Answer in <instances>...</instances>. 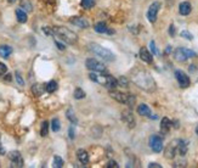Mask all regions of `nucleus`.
Masks as SVG:
<instances>
[{"mask_svg":"<svg viewBox=\"0 0 198 168\" xmlns=\"http://www.w3.org/2000/svg\"><path fill=\"white\" fill-rule=\"evenodd\" d=\"M133 81L136 85H139V88L146 90V91H153L156 89V83L148 72L136 71L133 74Z\"/></svg>","mask_w":198,"mask_h":168,"instance_id":"1","label":"nucleus"},{"mask_svg":"<svg viewBox=\"0 0 198 168\" xmlns=\"http://www.w3.org/2000/svg\"><path fill=\"white\" fill-rule=\"evenodd\" d=\"M52 33H54V36H56L57 38H60L62 42L71 44V45H73L74 43H77V40H78V36L74 32H72L68 28H66V27H60V26L54 27L52 28Z\"/></svg>","mask_w":198,"mask_h":168,"instance_id":"2","label":"nucleus"},{"mask_svg":"<svg viewBox=\"0 0 198 168\" xmlns=\"http://www.w3.org/2000/svg\"><path fill=\"white\" fill-rule=\"evenodd\" d=\"M89 50H90L91 52H94L96 56L101 57L103 61L112 62V61L116 60V56H114V54H113L111 50L101 46V45L96 44V43H90V44H89Z\"/></svg>","mask_w":198,"mask_h":168,"instance_id":"3","label":"nucleus"},{"mask_svg":"<svg viewBox=\"0 0 198 168\" xmlns=\"http://www.w3.org/2000/svg\"><path fill=\"white\" fill-rule=\"evenodd\" d=\"M196 56H197V54L193 50H190V49H186V48H178L174 51V57L179 62H184L187 59H192V57H196Z\"/></svg>","mask_w":198,"mask_h":168,"instance_id":"4","label":"nucleus"},{"mask_svg":"<svg viewBox=\"0 0 198 168\" xmlns=\"http://www.w3.org/2000/svg\"><path fill=\"white\" fill-rule=\"evenodd\" d=\"M85 66H86L88 69L94 71V72H105V71H106L105 65L99 62L96 59H88V60L85 61Z\"/></svg>","mask_w":198,"mask_h":168,"instance_id":"5","label":"nucleus"},{"mask_svg":"<svg viewBox=\"0 0 198 168\" xmlns=\"http://www.w3.org/2000/svg\"><path fill=\"white\" fill-rule=\"evenodd\" d=\"M150 147L155 151V152H160L163 150V138L160 135L157 134H153L151 138H150Z\"/></svg>","mask_w":198,"mask_h":168,"instance_id":"6","label":"nucleus"},{"mask_svg":"<svg viewBox=\"0 0 198 168\" xmlns=\"http://www.w3.org/2000/svg\"><path fill=\"white\" fill-rule=\"evenodd\" d=\"M159 9H160V2H158V1L152 2V4H151V6L148 7V11H147V19H148V21L151 22V23L156 22Z\"/></svg>","mask_w":198,"mask_h":168,"instance_id":"7","label":"nucleus"},{"mask_svg":"<svg viewBox=\"0 0 198 168\" xmlns=\"http://www.w3.org/2000/svg\"><path fill=\"white\" fill-rule=\"evenodd\" d=\"M9 158L11 161V167H23V158H22V155H21L20 151H11L9 153Z\"/></svg>","mask_w":198,"mask_h":168,"instance_id":"8","label":"nucleus"},{"mask_svg":"<svg viewBox=\"0 0 198 168\" xmlns=\"http://www.w3.org/2000/svg\"><path fill=\"white\" fill-rule=\"evenodd\" d=\"M175 78H176V81H178L179 85L181 86V88H187V86H190V78H188V76L184 72V71H181V69H176L175 71Z\"/></svg>","mask_w":198,"mask_h":168,"instance_id":"9","label":"nucleus"},{"mask_svg":"<svg viewBox=\"0 0 198 168\" xmlns=\"http://www.w3.org/2000/svg\"><path fill=\"white\" fill-rule=\"evenodd\" d=\"M100 83L105 84V86H106L107 89H109V90H113V89H116V88L118 86V81H117L114 77H112L111 74H106V76L103 77V79L100 81Z\"/></svg>","mask_w":198,"mask_h":168,"instance_id":"10","label":"nucleus"},{"mask_svg":"<svg viewBox=\"0 0 198 168\" xmlns=\"http://www.w3.org/2000/svg\"><path fill=\"white\" fill-rule=\"evenodd\" d=\"M178 141L179 140L171 141L167 146V149H165V157L167 158H174L175 157V153L178 152Z\"/></svg>","mask_w":198,"mask_h":168,"instance_id":"11","label":"nucleus"},{"mask_svg":"<svg viewBox=\"0 0 198 168\" xmlns=\"http://www.w3.org/2000/svg\"><path fill=\"white\" fill-rule=\"evenodd\" d=\"M109 95H111L112 99L117 100L120 104H126V101H128V95L124 94V93L116 91V90H111V91H109Z\"/></svg>","mask_w":198,"mask_h":168,"instance_id":"12","label":"nucleus"},{"mask_svg":"<svg viewBox=\"0 0 198 168\" xmlns=\"http://www.w3.org/2000/svg\"><path fill=\"white\" fill-rule=\"evenodd\" d=\"M191 11H192V5H191L188 1H182V2L179 5V12H180V15L187 16V15L191 14Z\"/></svg>","mask_w":198,"mask_h":168,"instance_id":"13","label":"nucleus"},{"mask_svg":"<svg viewBox=\"0 0 198 168\" xmlns=\"http://www.w3.org/2000/svg\"><path fill=\"white\" fill-rule=\"evenodd\" d=\"M94 29H95V32H97V33H107V34H113V33H114V31L109 29L105 22L96 23L95 27H94Z\"/></svg>","mask_w":198,"mask_h":168,"instance_id":"14","label":"nucleus"},{"mask_svg":"<svg viewBox=\"0 0 198 168\" xmlns=\"http://www.w3.org/2000/svg\"><path fill=\"white\" fill-rule=\"evenodd\" d=\"M140 57H141L142 61H145V62L147 63H152V61H153L152 54H151L146 48H141V49H140Z\"/></svg>","mask_w":198,"mask_h":168,"instance_id":"15","label":"nucleus"},{"mask_svg":"<svg viewBox=\"0 0 198 168\" xmlns=\"http://www.w3.org/2000/svg\"><path fill=\"white\" fill-rule=\"evenodd\" d=\"M69 22L74 26H78L80 28H88L89 27V22L86 21L84 17H72Z\"/></svg>","mask_w":198,"mask_h":168,"instance_id":"16","label":"nucleus"},{"mask_svg":"<svg viewBox=\"0 0 198 168\" xmlns=\"http://www.w3.org/2000/svg\"><path fill=\"white\" fill-rule=\"evenodd\" d=\"M122 118L124 120V122H126V124L130 127V128H133V127L135 126V120H134V117H133L131 111H124L123 115H122Z\"/></svg>","mask_w":198,"mask_h":168,"instance_id":"17","label":"nucleus"},{"mask_svg":"<svg viewBox=\"0 0 198 168\" xmlns=\"http://www.w3.org/2000/svg\"><path fill=\"white\" fill-rule=\"evenodd\" d=\"M171 126H173L171 121H170L169 118L164 117V118L162 120V122H160V132H162V134H167V133H169V130H170Z\"/></svg>","mask_w":198,"mask_h":168,"instance_id":"18","label":"nucleus"},{"mask_svg":"<svg viewBox=\"0 0 198 168\" xmlns=\"http://www.w3.org/2000/svg\"><path fill=\"white\" fill-rule=\"evenodd\" d=\"M77 157H78V160H79L81 165H86L89 162V153L84 149H79L77 151Z\"/></svg>","mask_w":198,"mask_h":168,"instance_id":"19","label":"nucleus"},{"mask_svg":"<svg viewBox=\"0 0 198 168\" xmlns=\"http://www.w3.org/2000/svg\"><path fill=\"white\" fill-rule=\"evenodd\" d=\"M138 113L140 116H143V117H151V108L146 104H141L138 107Z\"/></svg>","mask_w":198,"mask_h":168,"instance_id":"20","label":"nucleus"},{"mask_svg":"<svg viewBox=\"0 0 198 168\" xmlns=\"http://www.w3.org/2000/svg\"><path fill=\"white\" fill-rule=\"evenodd\" d=\"M44 91H45V85L44 84H33V86H32V93L35 95V96H41L43 94H44Z\"/></svg>","mask_w":198,"mask_h":168,"instance_id":"21","label":"nucleus"},{"mask_svg":"<svg viewBox=\"0 0 198 168\" xmlns=\"http://www.w3.org/2000/svg\"><path fill=\"white\" fill-rule=\"evenodd\" d=\"M0 54L4 59H7L12 54V48L9 46V45H1L0 46Z\"/></svg>","mask_w":198,"mask_h":168,"instance_id":"22","label":"nucleus"},{"mask_svg":"<svg viewBox=\"0 0 198 168\" xmlns=\"http://www.w3.org/2000/svg\"><path fill=\"white\" fill-rule=\"evenodd\" d=\"M178 152L180 156H185L187 152V141L185 140H179L178 141Z\"/></svg>","mask_w":198,"mask_h":168,"instance_id":"23","label":"nucleus"},{"mask_svg":"<svg viewBox=\"0 0 198 168\" xmlns=\"http://www.w3.org/2000/svg\"><path fill=\"white\" fill-rule=\"evenodd\" d=\"M16 17H17V21L20 22V23H26L27 20H28L26 11L22 10V9H17L16 10Z\"/></svg>","mask_w":198,"mask_h":168,"instance_id":"24","label":"nucleus"},{"mask_svg":"<svg viewBox=\"0 0 198 168\" xmlns=\"http://www.w3.org/2000/svg\"><path fill=\"white\" fill-rule=\"evenodd\" d=\"M57 88H59V86H57V83H56L55 81H50L49 83L45 85V90H46L47 93H50V94H51V93H55V91L57 90Z\"/></svg>","mask_w":198,"mask_h":168,"instance_id":"25","label":"nucleus"},{"mask_svg":"<svg viewBox=\"0 0 198 168\" xmlns=\"http://www.w3.org/2000/svg\"><path fill=\"white\" fill-rule=\"evenodd\" d=\"M67 118L71 121V123H73V124H76L77 122H78V120H77V117H76V113H74V111H73V108H68L67 110Z\"/></svg>","mask_w":198,"mask_h":168,"instance_id":"26","label":"nucleus"},{"mask_svg":"<svg viewBox=\"0 0 198 168\" xmlns=\"http://www.w3.org/2000/svg\"><path fill=\"white\" fill-rule=\"evenodd\" d=\"M73 96H74V99L80 100V99H84V98H85V93H84V90H83L81 88H76V90H74V93H73Z\"/></svg>","mask_w":198,"mask_h":168,"instance_id":"27","label":"nucleus"},{"mask_svg":"<svg viewBox=\"0 0 198 168\" xmlns=\"http://www.w3.org/2000/svg\"><path fill=\"white\" fill-rule=\"evenodd\" d=\"M49 134V123L46 121H44L41 123V128H40V135L41 136H46Z\"/></svg>","mask_w":198,"mask_h":168,"instance_id":"28","label":"nucleus"},{"mask_svg":"<svg viewBox=\"0 0 198 168\" xmlns=\"http://www.w3.org/2000/svg\"><path fill=\"white\" fill-rule=\"evenodd\" d=\"M95 1H96V0H81V1H80V5H81L84 9H91V7L95 5Z\"/></svg>","mask_w":198,"mask_h":168,"instance_id":"29","label":"nucleus"},{"mask_svg":"<svg viewBox=\"0 0 198 168\" xmlns=\"http://www.w3.org/2000/svg\"><path fill=\"white\" fill-rule=\"evenodd\" d=\"M51 129H52L54 132H59L60 129H61V123H60L59 118H54V120L51 121Z\"/></svg>","mask_w":198,"mask_h":168,"instance_id":"30","label":"nucleus"},{"mask_svg":"<svg viewBox=\"0 0 198 168\" xmlns=\"http://www.w3.org/2000/svg\"><path fill=\"white\" fill-rule=\"evenodd\" d=\"M54 167L55 168L63 167V160H62L60 156H55V157H54Z\"/></svg>","mask_w":198,"mask_h":168,"instance_id":"31","label":"nucleus"},{"mask_svg":"<svg viewBox=\"0 0 198 168\" xmlns=\"http://www.w3.org/2000/svg\"><path fill=\"white\" fill-rule=\"evenodd\" d=\"M21 6H22V9H23V7H26V10H27V11H32V10H33L32 5H31V4H29V1H27V0H22V1H21Z\"/></svg>","mask_w":198,"mask_h":168,"instance_id":"32","label":"nucleus"},{"mask_svg":"<svg viewBox=\"0 0 198 168\" xmlns=\"http://www.w3.org/2000/svg\"><path fill=\"white\" fill-rule=\"evenodd\" d=\"M181 37H182V38H186L187 40H192V39H193V36H192L188 31H182V32H181Z\"/></svg>","mask_w":198,"mask_h":168,"instance_id":"33","label":"nucleus"},{"mask_svg":"<svg viewBox=\"0 0 198 168\" xmlns=\"http://www.w3.org/2000/svg\"><path fill=\"white\" fill-rule=\"evenodd\" d=\"M126 105L129 106L130 108L135 105V96H134V95H128V101H126Z\"/></svg>","mask_w":198,"mask_h":168,"instance_id":"34","label":"nucleus"},{"mask_svg":"<svg viewBox=\"0 0 198 168\" xmlns=\"http://www.w3.org/2000/svg\"><path fill=\"white\" fill-rule=\"evenodd\" d=\"M7 72V67H6V65L2 62H0V76H4L5 73Z\"/></svg>","mask_w":198,"mask_h":168,"instance_id":"35","label":"nucleus"},{"mask_svg":"<svg viewBox=\"0 0 198 168\" xmlns=\"http://www.w3.org/2000/svg\"><path fill=\"white\" fill-rule=\"evenodd\" d=\"M150 48H151V51H152V54H155V55H157V54H158V50H157V48H156V44H155V42H153V40L150 43Z\"/></svg>","mask_w":198,"mask_h":168,"instance_id":"36","label":"nucleus"},{"mask_svg":"<svg viewBox=\"0 0 198 168\" xmlns=\"http://www.w3.org/2000/svg\"><path fill=\"white\" fill-rule=\"evenodd\" d=\"M119 165L116 162V161H109L107 165H106V168H118Z\"/></svg>","mask_w":198,"mask_h":168,"instance_id":"37","label":"nucleus"},{"mask_svg":"<svg viewBox=\"0 0 198 168\" xmlns=\"http://www.w3.org/2000/svg\"><path fill=\"white\" fill-rule=\"evenodd\" d=\"M118 84H120L122 86H128V81H126V78L125 77H120L119 78V81H118Z\"/></svg>","mask_w":198,"mask_h":168,"instance_id":"38","label":"nucleus"},{"mask_svg":"<svg viewBox=\"0 0 198 168\" xmlns=\"http://www.w3.org/2000/svg\"><path fill=\"white\" fill-rule=\"evenodd\" d=\"M16 81H17V83L20 84L21 86L24 85V82H23V79H22V77H21L20 72H16Z\"/></svg>","mask_w":198,"mask_h":168,"instance_id":"39","label":"nucleus"},{"mask_svg":"<svg viewBox=\"0 0 198 168\" xmlns=\"http://www.w3.org/2000/svg\"><path fill=\"white\" fill-rule=\"evenodd\" d=\"M68 134H69V139H72V140H73V139H74V136H76V135H74V127H73V126L69 127Z\"/></svg>","mask_w":198,"mask_h":168,"instance_id":"40","label":"nucleus"},{"mask_svg":"<svg viewBox=\"0 0 198 168\" xmlns=\"http://www.w3.org/2000/svg\"><path fill=\"white\" fill-rule=\"evenodd\" d=\"M89 77H90V79H91V81H94V82H99V76H97V74H95L94 72H91V73L89 74Z\"/></svg>","mask_w":198,"mask_h":168,"instance_id":"41","label":"nucleus"},{"mask_svg":"<svg viewBox=\"0 0 198 168\" xmlns=\"http://www.w3.org/2000/svg\"><path fill=\"white\" fill-rule=\"evenodd\" d=\"M43 31H44V33H46V34H54V33H52V28H50V27H44Z\"/></svg>","mask_w":198,"mask_h":168,"instance_id":"42","label":"nucleus"},{"mask_svg":"<svg viewBox=\"0 0 198 168\" xmlns=\"http://www.w3.org/2000/svg\"><path fill=\"white\" fill-rule=\"evenodd\" d=\"M169 34H170V36H174V34H175V28H174L173 24L169 27Z\"/></svg>","mask_w":198,"mask_h":168,"instance_id":"43","label":"nucleus"},{"mask_svg":"<svg viewBox=\"0 0 198 168\" xmlns=\"http://www.w3.org/2000/svg\"><path fill=\"white\" fill-rule=\"evenodd\" d=\"M55 44H56V45L59 46V49H60V50H64V49H66V48H64V45H63V44H61V43H59V42H57V40L55 42Z\"/></svg>","mask_w":198,"mask_h":168,"instance_id":"44","label":"nucleus"},{"mask_svg":"<svg viewBox=\"0 0 198 168\" xmlns=\"http://www.w3.org/2000/svg\"><path fill=\"white\" fill-rule=\"evenodd\" d=\"M148 167H150V168H155V167L162 168V166H160V165H158V163H150V165H148Z\"/></svg>","mask_w":198,"mask_h":168,"instance_id":"45","label":"nucleus"},{"mask_svg":"<svg viewBox=\"0 0 198 168\" xmlns=\"http://www.w3.org/2000/svg\"><path fill=\"white\" fill-rule=\"evenodd\" d=\"M170 51H171V46H170V45H168V46H167V50H165V54H169Z\"/></svg>","mask_w":198,"mask_h":168,"instance_id":"46","label":"nucleus"},{"mask_svg":"<svg viewBox=\"0 0 198 168\" xmlns=\"http://www.w3.org/2000/svg\"><path fill=\"white\" fill-rule=\"evenodd\" d=\"M11 77H12L11 74H7V76H5V81H7V82H10V81H11Z\"/></svg>","mask_w":198,"mask_h":168,"instance_id":"47","label":"nucleus"},{"mask_svg":"<svg viewBox=\"0 0 198 168\" xmlns=\"http://www.w3.org/2000/svg\"><path fill=\"white\" fill-rule=\"evenodd\" d=\"M190 71H191V72L196 71V66H193V65H192V66H190Z\"/></svg>","mask_w":198,"mask_h":168,"instance_id":"48","label":"nucleus"},{"mask_svg":"<svg viewBox=\"0 0 198 168\" xmlns=\"http://www.w3.org/2000/svg\"><path fill=\"white\" fill-rule=\"evenodd\" d=\"M7 1H9V2H15L16 0H7Z\"/></svg>","mask_w":198,"mask_h":168,"instance_id":"49","label":"nucleus"},{"mask_svg":"<svg viewBox=\"0 0 198 168\" xmlns=\"http://www.w3.org/2000/svg\"><path fill=\"white\" fill-rule=\"evenodd\" d=\"M196 133H197V135H198V126H197V128H196Z\"/></svg>","mask_w":198,"mask_h":168,"instance_id":"50","label":"nucleus"}]
</instances>
